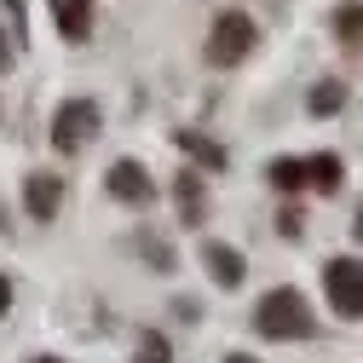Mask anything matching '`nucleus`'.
Masks as SVG:
<instances>
[{"mask_svg": "<svg viewBox=\"0 0 363 363\" xmlns=\"http://www.w3.org/2000/svg\"><path fill=\"white\" fill-rule=\"evenodd\" d=\"M254 329H259L265 340H306V335L317 329V317H311V306H306L300 289H271V294H259V306H254Z\"/></svg>", "mask_w": 363, "mask_h": 363, "instance_id": "f257e3e1", "label": "nucleus"}, {"mask_svg": "<svg viewBox=\"0 0 363 363\" xmlns=\"http://www.w3.org/2000/svg\"><path fill=\"white\" fill-rule=\"evenodd\" d=\"M254 18L248 12H219L213 18V29H208V64L213 69H231V64H242L248 52H254Z\"/></svg>", "mask_w": 363, "mask_h": 363, "instance_id": "f03ea898", "label": "nucleus"}, {"mask_svg": "<svg viewBox=\"0 0 363 363\" xmlns=\"http://www.w3.org/2000/svg\"><path fill=\"white\" fill-rule=\"evenodd\" d=\"M323 294L335 306V317H363V259L340 254L323 265Z\"/></svg>", "mask_w": 363, "mask_h": 363, "instance_id": "7ed1b4c3", "label": "nucleus"}, {"mask_svg": "<svg viewBox=\"0 0 363 363\" xmlns=\"http://www.w3.org/2000/svg\"><path fill=\"white\" fill-rule=\"evenodd\" d=\"M93 133H99V104H93V99H69V104H58V116H52V145H58L64 156L81 150Z\"/></svg>", "mask_w": 363, "mask_h": 363, "instance_id": "20e7f679", "label": "nucleus"}, {"mask_svg": "<svg viewBox=\"0 0 363 363\" xmlns=\"http://www.w3.org/2000/svg\"><path fill=\"white\" fill-rule=\"evenodd\" d=\"M23 208H29V219H58V208H64V179L58 173H29L23 179Z\"/></svg>", "mask_w": 363, "mask_h": 363, "instance_id": "39448f33", "label": "nucleus"}, {"mask_svg": "<svg viewBox=\"0 0 363 363\" xmlns=\"http://www.w3.org/2000/svg\"><path fill=\"white\" fill-rule=\"evenodd\" d=\"M110 196L116 202H156V185H150V173H145V162H133V156H121L116 167H110Z\"/></svg>", "mask_w": 363, "mask_h": 363, "instance_id": "423d86ee", "label": "nucleus"}, {"mask_svg": "<svg viewBox=\"0 0 363 363\" xmlns=\"http://www.w3.org/2000/svg\"><path fill=\"white\" fill-rule=\"evenodd\" d=\"M202 265H208V277H213L219 289H237V283L248 277V259H242L231 242H208V248H202Z\"/></svg>", "mask_w": 363, "mask_h": 363, "instance_id": "0eeeda50", "label": "nucleus"}, {"mask_svg": "<svg viewBox=\"0 0 363 363\" xmlns=\"http://www.w3.org/2000/svg\"><path fill=\"white\" fill-rule=\"evenodd\" d=\"M173 202H179V219L185 225H202L208 219V191H202V173H179V185H173Z\"/></svg>", "mask_w": 363, "mask_h": 363, "instance_id": "6e6552de", "label": "nucleus"}, {"mask_svg": "<svg viewBox=\"0 0 363 363\" xmlns=\"http://www.w3.org/2000/svg\"><path fill=\"white\" fill-rule=\"evenodd\" d=\"M173 145H179V156H191V162H202L208 173H219L225 162H231V156H225V145H213L208 133H191V127H185V133H173Z\"/></svg>", "mask_w": 363, "mask_h": 363, "instance_id": "1a4fd4ad", "label": "nucleus"}, {"mask_svg": "<svg viewBox=\"0 0 363 363\" xmlns=\"http://www.w3.org/2000/svg\"><path fill=\"white\" fill-rule=\"evenodd\" d=\"M306 185L323 191V196H335V191L346 185V162L329 156V150H323V156H306Z\"/></svg>", "mask_w": 363, "mask_h": 363, "instance_id": "9d476101", "label": "nucleus"}, {"mask_svg": "<svg viewBox=\"0 0 363 363\" xmlns=\"http://www.w3.org/2000/svg\"><path fill=\"white\" fill-rule=\"evenodd\" d=\"M52 18H58L64 40H81L86 29H93V0H52Z\"/></svg>", "mask_w": 363, "mask_h": 363, "instance_id": "9b49d317", "label": "nucleus"}, {"mask_svg": "<svg viewBox=\"0 0 363 363\" xmlns=\"http://www.w3.org/2000/svg\"><path fill=\"white\" fill-rule=\"evenodd\" d=\"M340 104H346V81H335V75L317 81L311 93H306V110L311 116H340Z\"/></svg>", "mask_w": 363, "mask_h": 363, "instance_id": "f8f14e48", "label": "nucleus"}, {"mask_svg": "<svg viewBox=\"0 0 363 363\" xmlns=\"http://www.w3.org/2000/svg\"><path fill=\"white\" fill-rule=\"evenodd\" d=\"M265 179H271L277 191H300V185H306V162H294V156H277V162L265 167Z\"/></svg>", "mask_w": 363, "mask_h": 363, "instance_id": "ddd939ff", "label": "nucleus"}, {"mask_svg": "<svg viewBox=\"0 0 363 363\" xmlns=\"http://www.w3.org/2000/svg\"><path fill=\"white\" fill-rule=\"evenodd\" d=\"M133 363H173V346H167V335L145 329V335H139V346H133Z\"/></svg>", "mask_w": 363, "mask_h": 363, "instance_id": "4468645a", "label": "nucleus"}, {"mask_svg": "<svg viewBox=\"0 0 363 363\" xmlns=\"http://www.w3.org/2000/svg\"><path fill=\"white\" fill-rule=\"evenodd\" d=\"M335 29H340L346 47H357V40H363V6H340L335 12Z\"/></svg>", "mask_w": 363, "mask_h": 363, "instance_id": "2eb2a0df", "label": "nucleus"}, {"mask_svg": "<svg viewBox=\"0 0 363 363\" xmlns=\"http://www.w3.org/2000/svg\"><path fill=\"white\" fill-rule=\"evenodd\" d=\"M6 40H12V35H6V29H0V75H6V69H12V47H6Z\"/></svg>", "mask_w": 363, "mask_h": 363, "instance_id": "dca6fc26", "label": "nucleus"}, {"mask_svg": "<svg viewBox=\"0 0 363 363\" xmlns=\"http://www.w3.org/2000/svg\"><path fill=\"white\" fill-rule=\"evenodd\" d=\"M6 311H12V283L0 277V317H6Z\"/></svg>", "mask_w": 363, "mask_h": 363, "instance_id": "f3484780", "label": "nucleus"}, {"mask_svg": "<svg viewBox=\"0 0 363 363\" xmlns=\"http://www.w3.org/2000/svg\"><path fill=\"white\" fill-rule=\"evenodd\" d=\"M225 363H259V357H248V352H231V357H225Z\"/></svg>", "mask_w": 363, "mask_h": 363, "instance_id": "a211bd4d", "label": "nucleus"}, {"mask_svg": "<svg viewBox=\"0 0 363 363\" xmlns=\"http://www.w3.org/2000/svg\"><path fill=\"white\" fill-rule=\"evenodd\" d=\"M352 237H357V242H363V213H357V225H352Z\"/></svg>", "mask_w": 363, "mask_h": 363, "instance_id": "6ab92c4d", "label": "nucleus"}, {"mask_svg": "<svg viewBox=\"0 0 363 363\" xmlns=\"http://www.w3.org/2000/svg\"><path fill=\"white\" fill-rule=\"evenodd\" d=\"M35 363H58V357H35Z\"/></svg>", "mask_w": 363, "mask_h": 363, "instance_id": "aec40b11", "label": "nucleus"}]
</instances>
